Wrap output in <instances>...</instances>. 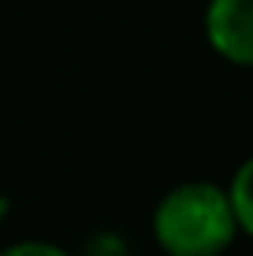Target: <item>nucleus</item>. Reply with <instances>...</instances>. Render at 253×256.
I'll return each instance as SVG.
<instances>
[{
  "instance_id": "2",
  "label": "nucleus",
  "mask_w": 253,
  "mask_h": 256,
  "mask_svg": "<svg viewBox=\"0 0 253 256\" xmlns=\"http://www.w3.org/2000/svg\"><path fill=\"white\" fill-rule=\"evenodd\" d=\"M204 36L221 58L253 68V0H211Z\"/></svg>"
},
{
  "instance_id": "1",
  "label": "nucleus",
  "mask_w": 253,
  "mask_h": 256,
  "mask_svg": "<svg viewBox=\"0 0 253 256\" xmlns=\"http://www.w3.org/2000/svg\"><path fill=\"white\" fill-rule=\"evenodd\" d=\"M237 230L228 188L202 178L169 188L152 214V237L166 256H221Z\"/></svg>"
},
{
  "instance_id": "4",
  "label": "nucleus",
  "mask_w": 253,
  "mask_h": 256,
  "mask_svg": "<svg viewBox=\"0 0 253 256\" xmlns=\"http://www.w3.org/2000/svg\"><path fill=\"white\" fill-rule=\"evenodd\" d=\"M0 256H68V253L52 244H42V240H26V244H16L10 250H4Z\"/></svg>"
},
{
  "instance_id": "3",
  "label": "nucleus",
  "mask_w": 253,
  "mask_h": 256,
  "mask_svg": "<svg viewBox=\"0 0 253 256\" xmlns=\"http://www.w3.org/2000/svg\"><path fill=\"white\" fill-rule=\"evenodd\" d=\"M228 194H230V204H234L240 230H247L253 237V156L234 172V178L228 185Z\"/></svg>"
}]
</instances>
